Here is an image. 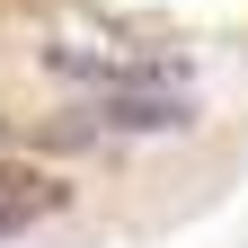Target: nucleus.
<instances>
[{
	"label": "nucleus",
	"mask_w": 248,
	"mask_h": 248,
	"mask_svg": "<svg viewBox=\"0 0 248 248\" xmlns=\"http://www.w3.org/2000/svg\"><path fill=\"white\" fill-rule=\"evenodd\" d=\"M80 124H115V133H169L186 124L177 98H115V107H80Z\"/></svg>",
	"instance_id": "f257e3e1"
}]
</instances>
